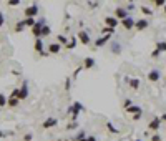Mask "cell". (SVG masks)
<instances>
[{"label": "cell", "mask_w": 166, "mask_h": 141, "mask_svg": "<svg viewBox=\"0 0 166 141\" xmlns=\"http://www.w3.org/2000/svg\"><path fill=\"white\" fill-rule=\"evenodd\" d=\"M80 111H85V106H83L80 101H73V105L68 108V115H70V118L73 120V121H76V118H78Z\"/></svg>", "instance_id": "6da1fadb"}, {"label": "cell", "mask_w": 166, "mask_h": 141, "mask_svg": "<svg viewBox=\"0 0 166 141\" xmlns=\"http://www.w3.org/2000/svg\"><path fill=\"white\" fill-rule=\"evenodd\" d=\"M47 25V20L45 18H40L35 22V25L32 27V35H33L35 38H40V33H42V28Z\"/></svg>", "instance_id": "7a4b0ae2"}, {"label": "cell", "mask_w": 166, "mask_h": 141, "mask_svg": "<svg viewBox=\"0 0 166 141\" xmlns=\"http://www.w3.org/2000/svg\"><path fill=\"white\" fill-rule=\"evenodd\" d=\"M38 12H40L38 5H37V3H33V5L27 7V9L23 10V13H25V18H35L38 15Z\"/></svg>", "instance_id": "3957f363"}, {"label": "cell", "mask_w": 166, "mask_h": 141, "mask_svg": "<svg viewBox=\"0 0 166 141\" xmlns=\"http://www.w3.org/2000/svg\"><path fill=\"white\" fill-rule=\"evenodd\" d=\"M76 40H80V43H83L85 47L90 45V42H91V38H90V35H88V32H85V30H82L78 35H76Z\"/></svg>", "instance_id": "277c9868"}, {"label": "cell", "mask_w": 166, "mask_h": 141, "mask_svg": "<svg viewBox=\"0 0 166 141\" xmlns=\"http://www.w3.org/2000/svg\"><path fill=\"white\" fill-rule=\"evenodd\" d=\"M115 15H116V20H118V22H121V20H125L126 17H129L125 7H118V9L115 10Z\"/></svg>", "instance_id": "5b68a950"}, {"label": "cell", "mask_w": 166, "mask_h": 141, "mask_svg": "<svg viewBox=\"0 0 166 141\" xmlns=\"http://www.w3.org/2000/svg\"><path fill=\"white\" fill-rule=\"evenodd\" d=\"M149 27V22H148V20L146 18H140V20H136V22H135V28H136V30H146V28Z\"/></svg>", "instance_id": "8992f818"}, {"label": "cell", "mask_w": 166, "mask_h": 141, "mask_svg": "<svg viewBox=\"0 0 166 141\" xmlns=\"http://www.w3.org/2000/svg\"><path fill=\"white\" fill-rule=\"evenodd\" d=\"M18 91H20V96H18L20 100L28 98V93H30V91H28V82H23V85L18 88Z\"/></svg>", "instance_id": "52a82bcc"}, {"label": "cell", "mask_w": 166, "mask_h": 141, "mask_svg": "<svg viewBox=\"0 0 166 141\" xmlns=\"http://www.w3.org/2000/svg\"><path fill=\"white\" fill-rule=\"evenodd\" d=\"M120 23L123 25V28H125V30H131V28L135 27V20H133L131 17H126L125 20H121Z\"/></svg>", "instance_id": "ba28073f"}, {"label": "cell", "mask_w": 166, "mask_h": 141, "mask_svg": "<svg viewBox=\"0 0 166 141\" xmlns=\"http://www.w3.org/2000/svg\"><path fill=\"white\" fill-rule=\"evenodd\" d=\"M160 126H161V121H160V116H156V118H153L151 121H149V124H148V128L151 131H158L160 130Z\"/></svg>", "instance_id": "9c48e42d"}, {"label": "cell", "mask_w": 166, "mask_h": 141, "mask_svg": "<svg viewBox=\"0 0 166 141\" xmlns=\"http://www.w3.org/2000/svg\"><path fill=\"white\" fill-rule=\"evenodd\" d=\"M160 78H161V73H160V70H151V71L148 73V80H149V82H153V83L160 82Z\"/></svg>", "instance_id": "30bf717a"}, {"label": "cell", "mask_w": 166, "mask_h": 141, "mask_svg": "<svg viewBox=\"0 0 166 141\" xmlns=\"http://www.w3.org/2000/svg\"><path fill=\"white\" fill-rule=\"evenodd\" d=\"M56 124H58V120H56V118H47L45 121H43L42 126L45 128V130H48V128H55Z\"/></svg>", "instance_id": "8fae6325"}, {"label": "cell", "mask_w": 166, "mask_h": 141, "mask_svg": "<svg viewBox=\"0 0 166 141\" xmlns=\"http://www.w3.org/2000/svg\"><path fill=\"white\" fill-rule=\"evenodd\" d=\"M110 38H111V35H103V37H98V38L95 40V47H96V48L103 47V45H105V43H106Z\"/></svg>", "instance_id": "7c38bea8"}, {"label": "cell", "mask_w": 166, "mask_h": 141, "mask_svg": "<svg viewBox=\"0 0 166 141\" xmlns=\"http://www.w3.org/2000/svg\"><path fill=\"white\" fill-rule=\"evenodd\" d=\"M60 50H62V45H60V43H50L47 51L52 53V55H56V53H60Z\"/></svg>", "instance_id": "4fadbf2b"}, {"label": "cell", "mask_w": 166, "mask_h": 141, "mask_svg": "<svg viewBox=\"0 0 166 141\" xmlns=\"http://www.w3.org/2000/svg\"><path fill=\"white\" fill-rule=\"evenodd\" d=\"M43 48H45V45H43V40L42 38H37V40H35V45H33V50L40 55L42 51H45Z\"/></svg>", "instance_id": "5bb4252c"}, {"label": "cell", "mask_w": 166, "mask_h": 141, "mask_svg": "<svg viewBox=\"0 0 166 141\" xmlns=\"http://www.w3.org/2000/svg\"><path fill=\"white\" fill-rule=\"evenodd\" d=\"M118 23L120 22L116 20V17H106V18H105V25H106L108 28H115Z\"/></svg>", "instance_id": "9a60e30c"}, {"label": "cell", "mask_w": 166, "mask_h": 141, "mask_svg": "<svg viewBox=\"0 0 166 141\" xmlns=\"http://www.w3.org/2000/svg\"><path fill=\"white\" fill-rule=\"evenodd\" d=\"M95 67V58H91V56H88V58L83 60V68L85 70H90V68Z\"/></svg>", "instance_id": "2e32d148"}, {"label": "cell", "mask_w": 166, "mask_h": 141, "mask_svg": "<svg viewBox=\"0 0 166 141\" xmlns=\"http://www.w3.org/2000/svg\"><path fill=\"white\" fill-rule=\"evenodd\" d=\"M128 113H131V115H143V110H141V106H136V105H131L129 108H126Z\"/></svg>", "instance_id": "e0dca14e"}, {"label": "cell", "mask_w": 166, "mask_h": 141, "mask_svg": "<svg viewBox=\"0 0 166 141\" xmlns=\"http://www.w3.org/2000/svg\"><path fill=\"white\" fill-rule=\"evenodd\" d=\"M18 103H20L18 98H14V96H9V98H7V106H9V108L18 106Z\"/></svg>", "instance_id": "ac0fdd59"}, {"label": "cell", "mask_w": 166, "mask_h": 141, "mask_svg": "<svg viewBox=\"0 0 166 141\" xmlns=\"http://www.w3.org/2000/svg\"><path fill=\"white\" fill-rule=\"evenodd\" d=\"M76 43H78L76 37H71V38H68V43L65 45V48H68V50H73V48H76Z\"/></svg>", "instance_id": "d6986e66"}, {"label": "cell", "mask_w": 166, "mask_h": 141, "mask_svg": "<svg viewBox=\"0 0 166 141\" xmlns=\"http://www.w3.org/2000/svg\"><path fill=\"white\" fill-rule=\"evenodd\" d=\"M111 53H115V55L121 53V45L118 42H111Z\"/></svg>", "instance_id": "ffe728a7"}, {"label": "cell", "mask_w": 166, "mask_h": 141, "mask_svg": "<svg viewBox=\"0 0 166 141\" xmlns=\"http://www.w3.org/2000/svg\"><path fill=\"white\" fill-rule=\"evenodd\" d=\"M129 88H131V90H138V88H140V80L138 78H129Z\"/></svg>", "instance_id": "44dd1931"}, {"label": "cell", "mask_w": 166, "mask_h": 141, "mask_svg": "<svg viewBox=\"0 0 166 141\" xmlns=\"http://www.w3.org/2000/svg\"><path fill=\"white\" fill-rule=\"evenodd\" d=\"M106 128H108V131H110V133H113V135H118V133H120V130L113 126V123H111V121H108V123H106Z\"/></svg>", "instance_id": "7402d4cb"}, {"label": "cell", "mask_w": 166, "mask_h": 141, "mask_svg": "<svg viewBox=\"0 0 166 141\" xmlns=\"http://www.w3.org/2000/svg\"><path fill=\"white\" fill-rule=\"evenodd\" d=\"M50 33H52V28L48 27V25H45V27L42 28V33H40V38H42V37H48Z\"/></svg>", "instance_id": "603a6c76"}, {"label": "cell", "mask_w": 166, "mask_h": 141, "mask_svg": "<svg viewBox=\"0 0 166 141\" xmlns=\"http://www.w3.org/2000/svg\"><path fill=\"white\" fill-rule=\"evenodd\" d=\"M22 22H23V25H25V27H33L37 20H35V18H23Z\"/></svg>", "instance_id": "cb8c5ba5"}, {"label": "cell", "mask_w": 166, "mask_h": 141, "mask_svg": "<svg viewBox=\"0 0 166 141\" xmlns=\"http://www.w3.org/2000/svg\"><path fill=\"white\" fill-rule=\"evenodd\" d=\"M140 10L143 12L145 15H153V9H149V7H146V5H141Z\"/></svg>", "instance_id": "d4e9b609"}, {"label": "cell", "mask_w": 166, "mask_h": 141, "mask_svg": "<svg viewBox=\"0 0 166 141\" xmlns=\"http://www.w3.org/2000/svg\"><path fill=\"white\" fill-rule=\"evenodd\" d=\"M156 50L160 51V53L161 51H166V42H158L156 43Z\"/></svg>", "instance_id": "484cf974"}, {"label": "cell", "mask_w": 166, "mask_h": 141, "mask_svg": "<svg viewBox=\"0 0 166 141\" xmlns=\"http://www.w3.org/2000/svg\"><path fill=\"white\" fill-rule=\"evenodd\" d=\"M56 40H58L56 43H60V45H67V43H68V38L65 37V35H58V37H56Z\"/></svg>", "instance_id": "4316f807"}, {"label": "cell", "mask_w": 166, "mask_h": 141, "mask_svg": "<svg viewBox=\"0 0 166 141\" xmlns=\"http://www.w3.org/2000/svg\"><path fill=\"white\" fill-rule=\"evenodd\" d=\"M23 28H25V25H23V22H22V20H20V22H17V23H15L14 30H15V32H22Z\"/></svg>", "instance_id": "83f0119b"}, {"label": "cell", "mask_w": 166, "mask_h": 141, "mask_svg": "<svg viewBox=\"0 0 166 141\" xmlns=\"http://www.w3.org/2000/svg\"><path fill=\"white\" fill-rule=\"evenodd\" d=\"M3 106H7V96L3 93H0V110H2Z\"/></svg>", "instance_id": "f1b7e54d"}, {"label": "cell", "mask_w": 166, "mask_h": 141, "mask_svg": "<svg viewBox=\"0 0 166 141\" xmlns=\"http://www.w3.org/2000/svg\"><path fill=\"white\" fill-rule=\"evenodd\" d=\"M115 35V28H108V27H105L103 28V35Z\"/></svg>", "instance_id": "f546056e"}, {"label": "cell", "mask_w": 166, "mask_h": 141, "mask_svg": "<svg viewBox=\"0 0 166 141\" xmlns=\"http://www.w3.org/2000/svg\"><path fill=\"white\" fill-rule=\"evenodd\" d=\"M83 138H87V136H85V131H80L78 135H76L71 141H80V139H83Z\"/></svg>", "instance_id": "4dcf8cb0"}, {"label": "cell", "mask_w": 166, "mask_h": 141, "mask_svg": "<svg viewBox=\"0 0 166 141\" xmlns=\"http://www.w3.org/2000/svg\"><path fill=\"white\" fill-rule=\"evenodd\" d=\"M131 100H129V98H126V100H125V101H123V108H125V110H126V108H129V106H131Z\"/></svg>", "instance_id": "1f68e13d"}, {"label": "cell", "mask_w": 166, "mask_h": 141, "mask_svg": "<svg viewBox=\"0 0 166 141\" xmlns=\"http://www.w3.org/2000/svg\"><path fill=\"white\" fill-rule=\"evenodd\" d=\"M33 139V135L32 133H27V135H23V141H32Z\"/></svg>", "instance_id": "d6a6232c"}, {"label": "cell", "mask_w": 166, "mask_h": 141, "mask_svg": "<svg viewBox=\"0 0 166 141\" xmlns=\"http://www.w3.org/2000/svg\"><path fill=\"white\" fill-rule=\"evenodd\" d=\"M10 96H14V98H18V96H20V91H18V88H15V90L10 93ZM18 100H20V98H18Z\"/></svg>", "instance_id": "836d02e7"}, {"label": "cell", "mask_w": 166, "mask_h": 141, "mask_svg": "<svg viewBox=\"0 0 166 141\" xmlns=\"http://www.w3.org/2000/svg\"><path fill=\"white\" fill-rule=\"evenodd\" d=\"M7 5H10V7H17V5H20V2H18V0H10V2H7Z\"/></svg>", "instance_id": "e575fe53"}, {"label": "cell", "mask_w": 166, "mask_h": 141, "mask_svg": "<svg viewBox=\"0 0 166 141\" xmlns=\"http://www.w3.org/2000/svg\"><path fill=\"white\" fill-rule=\"evenodd\" d=\"M70 86H71V78H67V82H65V90H70Z\"/></svg>", "instance_id": "d590c367"}, {"label": "cell", "mask_w": 166, "mask_h": 141, "mask_svg": "<svg viewBox=\"0 0 166 141\" xmlns=\"http://www.w3.org/2000/svg\"><path fill=\"white\" fill-rule=\"evenodd\" d=\"M76 126H78V124H76V121H73V123H68V124H67V130H75Z\"/></svg>", "instance_id": "8d00e7d4"}, {"label": "cell", "mask_w": 166, "mask_h": 141, "mask_svg": "<svg viewBox=\"0 0 166 141\" xmlns=\"http://www.w3.org/2000/svg\"><path fill=\"white\" fill-rule=\"evenodd\" d=\"M82 70H83V67H80V68H76V70L73 71V75H71V78H73V80H75V78H76V76H78V73H80V71H82Z\"/></svg>", "instance_id": "74e56055"}, {"label": "cell", "mask_w": 166, "mask_h": 141, "mask_svg": "<svg viewBox=\"0 0 166 141\" xmlns=\"http://www.w3.org/2000/svg\"><path fill=\"white\" fill-rule=\"evenodd\" d=\"M155 5H156V7H164V5H166V2H164V0H156Z\"/></svg>", "instance_id": "f35d334b"}, {"label": "cell", "mask_w": 166, "mask_h": 141, "mask_svg": "<svg viewBox=\"0 0 166 141\" xmlns=\"http://www.w3.org/2000/svg\"><path fill=\"white\" fill-rule=\"evenodd\" d=\"M88 7H91V9H96V7H100L98 2H88Z\"/></svg>", "instance_id": "ab89813d"}, {"label": "cell", "mask_w": 166, "mask_h": 141, "mask_svg": "<svg viewBox=\"0 0 166 141\" xmlns=\"http://www.w3.org/2000/svg\"><path fill=\"white\" fill-rule=\"evenodd\" d=\"M80 141H96V138H95V136H87V138H83Z\"/></svg>", "instance_id": "60d3db41"}, {"label": "cell", "mask_w": 166, "mask_h": 141, "mask_svg": "<svg viewBox=\"0 0 166 141\" xmlns=\"http://www.w3.org/2000/svg\"><path fill=\"white\" fill-rule=\"evenodd\" d=\"M5 23V17H3V13L0 12V28H2V25Z\"/></svg>", "instance_id": "b9f144b4"}, {"label": "cell", "mask_w": 166, "mask_h": 141, "mask_svg": "<svg viewBox=\"0 0 166 141\" xmlns=\"http://www.w3.org/2000/svg\"><path fill=\"white\" fill-rule=\"evenodd\" d=\"M151 141H161V136L160 135H153L151 136Z\"/></svg>", "instance_id": "7bdbcfd3"}, {"label": "cell", "mask_w": 166, "mask_h": 141, "mask_svg": "<svg viewBox=\"0 0 166 141\" xmlns=\"http://www.w3.org/2000/svg\"><path fill=\"white\" fill-rule=\"evenodd\" d=\"M151 56H153V58H156V56H160V51H158L156 48H155V50L151 51Z\"/></svg>", "instance_id": "ee69618b"}, {"label": "cell", "mask_w": 166, "mask_h": 141, "mask_svg": "<svg viewBox=\"0 0 166 141\" xmlns=\"http://www.w3.org/2000/svg\"><path fill=\"white\" fill-rule=\"evenodd\" d=\"M131 10H135V5H133V3H128V7H126V12H131Z\"/></svg>", "instance_id": "f6af8a7d"}, {"label": "cell", "mask_w": 166, "mask_h": 141, "mask_svg": "<svg viewBox=\"0 0 166 141\" xmlns=\"http://www.w3.org/2000/svg\"><path fill=\"white\" fill-rule=\"evenodd\" d=\"M141 116H143V115H133V121H138Z\"/></svg>", "instance_id": "bcb514c9"}, {"label": "cell", "mask_w": 166, "mask_h": 141, "mask_svg": "<svg viewBox=\"0 0 166 141\" xmlns=\"http://www.w3.org/2000/svg\"><path fill=\"white\" fill-rule=\"evenodd\" d=\"M160 121H166V113H163V115L160 116Z\"/></svg>", "instance_id": "7dc6e473"}, {"label": "cell", "mask_w": 166, "mask_h": 141, "mask_svg": "<svg viewBox=\"0 0 166 141\" xmlns=\"http://www.w3.org/2000/svg\"><path fill=\"white\" fill-rule=\"evenodd\" d=\"M2 138H5V133H3L2 130H0V139H2Z\"/></svg>", "instance_id": "c3c4849f"}, {"label": "cell", "mask_w": 166, "mask_h": 141, "mask_svg": "<svg viewBox=\"0 0 166 141\" xmlns=\"http://www.w3.org/2000/svg\"><path fill=\"white\" fill-rule=\"evenodd\" d=\"M163 10H164V13H166V5H164V7H163Z\"/></svg>", "instance_id": "681fc988"}, {"label": "cell", "mask_w": 166, "mask_h": 141, "mask_svg": "<svg viewBox=\"0 0 166 141\" xmlns=\"http://www.w3.org/2000/svg\"><path fill=\"white\" fill-rule=\"evenodd\" d=\"M135 141H141V139H135Z\"/></svg>", "instance_id": "f907efd6"}, {"label": "cell", "mask_w": 166, "mask_h": 141, "mask_svg": "<svg viewBox=\"0 0 166 141\" xmlns=\"http://www.w3.org/2000/svg\"><path fill=\"white\" fill-rule=\"evenodd\" d=\"M0 113H2V110H0Z\"/></svg>", "instance_id": "816d5d0a"}]
</instances>
